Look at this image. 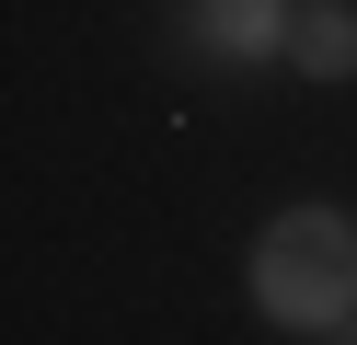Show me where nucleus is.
<instances>
[{"mask_svg":"<svg viewBox=\"0 0 357 345\" xmlns=\"http://www.w3.org/2000/svg\"><path fill=\"white\" fill-rule=\"evenodd\" d=\"M242 288H254V311L277 322V334H334V322H357V219L323 207V196L277 207V219L254 230Z\"/></svg>","mask_w":357,"mask_h":345,"instance_id":"f257e3e1","label":"nucleus"},{"mask_svg":"<svg viewBox=\"0 0 357 345\" xmlns=\"http://www.w3.org/2000/svg\"><path fill=\"white\" fill-rule=\"evenodd\" d=\"M288 69H300V81H357V0H300Z\"/></svg>","mask_w":357,"mask_h":345,"instance_id":"f03ea898","label":"nucleus"},{"mask_svg":"<svg viewBox=\"0 0 357 345\" xmlns=\"http://www.w3.org/2000/svg\"><path fill=\"white\" fill-rule=\"evenodd\" d=\"M288 0H196V35H208V58H265V46H288Z\"/></svg>","mask_w":357,"mask_h":345,"instance_id":"7ed1b4c3","label":"nucleus"},{"mask_svg":"<svg viewBox=\"0 0 357 345\" xmlns=\"http://www.w3.org/2000/svg\"><path fill=\"white\" fill-rule=\"evenodd\" d=\"M323 345H357V322H334V334H323Z\"/></svg>","mask_w":357,"mask_h":345,"instance_id":"20e7f679","label":"nucleus"}]
</instances>
